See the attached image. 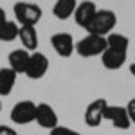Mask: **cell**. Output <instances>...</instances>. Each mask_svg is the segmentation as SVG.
I'll return each mask as SVG.
<instances>
[{
    "mask_svg": "<svg viewBox=\"0 0 135 135\" xmlns=\"http://www.w3.org/2000/svg\"><path fill=\"white\" fill-rule=\"evenodd\" d=\"M115 25H117V16H115L114 11L97 9L94 20L90 22V25L86 27V31H88V34H95V36L106 38L108 34H112Z\"/></svg>",
    "mask_w": 135,
    "mask_h": 135,
    "instance_id": "1",
    "label": "cell"
},
{
    "mask_svg": "<svg viewBox=\"0 0 135 135\" xmlns=\"http://www.w3.org/2000/svg\"><path fill=\"white\" fill-rule=\"evenodd\" d=\"M13 11L20 27H34L42 18V7L31 2H16Z\"/></svg>",
    "mask_w": 135,
    "mask_h": 135,
    "instance_id": "2",
    "label": "cell"
},
{
    "mask_svg": "<svg viewBox=\"0 0 135 135\" xmlns=\"http://www.w3.org/2000/svg\"><path fill=\"white\" fill-rule=\"evenodd\" d=\"M106 51V38L95 36V34H86L76 43V52L81 58H92V56H101Z\"/></svg>",
    "mask_w": 135,
    "mask_h": 135,
    "instance_id": "3",
    "label": "cell"
},
{
    "mask_svg": "<svg viewBox=\"0 0 135 135\" xmlns=\"http://www.w3.org/2000/svg\"><path fill=\"white\" fill-rule=\"evenodd\" d=\"M11 121L15 124H29L36 121V104L32 101H18L11 108Z\"/></svg>",
    "mask_w": 135,
    "mask_h": 135,
    "instance_id": "4",
    "label": "cell"
},
{
    "mask_svg": "<svg viewBox=\"0 0 135 135\" xmlns=\"http://www.w3.org/2000/svg\"><path fill=\"white\" fill-rule=\"evenodd\" d=\"M49 70V60L43 52H32L29 58V65L25 69V76L29 79H42Z\"/></svg>",
    "mask_w": 135,
    "mask_h": 135,
    "instance_id": "5",
    "label": "cell"
},
{
    "mask_svg": "<svg viewBox=\"0 0 135 135\" xmlns=\"http://www.w3.org/2000/svg\"><path fill=\"white\" fill-rule=\"evenodd\" d=\"M106 99L99 97V99H94L92 103L86 106L85 110V124L90 126V128H97L101 124V121L104 119V110H106Z\"/></svg>",
    "mask_w": 135,
    "mask_h": 135,
    "instance_id": "6",
    "label": "cell"
},
{
    "mask_svg": "<svg viewBox=\"0 0 135 135\" xmlns=\"http://www.w3.org/2000/svg\"><path fill=\"white\" fill-rule=\"evenodd\" d=\"M51 45L56 51V54H60L61 58H69L76 51V42H74L72 34H69V32H56V34H52Z\"/></svg>",
    "mask_w": 135,
    "mask_h": 135,
    "instance_id": "7",
    "label": "cell"
},
{
    "mask_svg": "<svg viewBox=\"0 0 135 135\" xmlns=\"http://www.w3.org/2000/svg\"><path fill=\"white\" fill-rule=\"evenodd\" d=\"M40 128L45 130H52L58 126V114L49 103H40L36 104V121Z\"/></svg>",
    "mask_w": 135,
    "mask_h": 135,
    "instance_id": "8",
    "label": "cell"
},
{
    "mask_svg": "<svg viewBox=\"0 0 135 135\" xmlns=\"http://www.w3.org/2000/svg\"><path fill=\"white\" fill-rule=\"evenodd\" d=\"M104 119L110 121L115 128L119 130H128L130 128V117H128V112H126V106H106L104 110Z\"/></svg>",
    "mask_w": 135,
    "mask_h": 135,
    "instance_id": "9",
    "label": "cell"
},
{
    "mask_svg": "<svg viewBox=\"0 0 135 135\" xmlns=\"http://www.w3.org/2000/svg\"><path fill=\"white\" fill-rule=\"evenodd\" d=\"M126 60H128L126 51H117V49H110V47H106V51L101 54V63L108 70H119L126 63Z\"/></svg>",
    "mask_w": 135,
    "mask_h": 135,
    "instance_id": "10",
    "label": "cell"
},
{
    "mask_svg": "<svg viewBox=\"0 0 135 135\" xmlns=\"http://www.w3.org/2000/svg\"><path fill=\"white\" fill-rule=\"evenodd\" d=\"M95 13H97V6L94 2H79L76 11H74V20L79 27L86 29L90 25V22L94 20Z\"/></svg>",
    "mask_w": 135,
    "mask_h": 135,
    "instance_id": "11",
    "label": "cell"
},
{
    "mask_svg": "<svg viewBox=\"0 0 135 135\" xmlns=\"http://www.w3.org/2000/svg\"><path fill=\"white\" fill-rule=\"evenodd\" d=\"M29 58H31V54L25 49H15V51H11L9 56H7L9 69L16 74H25V69L29 65Z\"/></svg>",
    "mask_w": 135,
    "mask_h": 135,
    "instance_id": "12",
    "label": "cell"
},
{
    "mask_svg": "<svg viewBox=\"0 0 135 135\" xmlns=\"http://www.w3.org/2000/svg\"><path fill=\"white\" fill-rule=\"evenodd\" d=\"M78 7L76 0H58L52 6V15L58 20H69L70 16H74V11Z\"/></svg>",
    "mask_w": 135,
    "mask_h": 135,
    "instance_id": "13",
    "label": "cell"
},
{
    "mask_svg": "<svg viewBox=\"0 0 135 135\" xmlns=\"http://www.w3.org/2000/svg\"><path fill=\"white\" fill-rule=\"evenodd\" d=\"M18 38H20L23 49L29 52H36V47H38V32L34 27H20V32H18Z\"/></svg>",
    "mask_w": 135,
    "mask_h": 135,
    "instance_id": "14",
    "label": "cell"
},
{
    "mask_svg": "<svg viewBox=\"0 0 135 135\" xmlns=\"http://www.w3.org/2000/svg\"><path fill=\"white\" fill-rule=\"evenodd\" d=\"M15 83H16V72H13L9 67L0 69V97L9 95Z\"/></svg>",
    "mask_w": 135,
    "mask_h": 135,
    "instance_id": "15",
    "label": "cell"
},
{
    "mask_svg": "<svg viewBox=\"0 0 135 135\" xmlns=\"http://www.w3.org/2000/svg\"><path fill=\"white\" fill-rule=\"evenodd\" d=\"M20 32V25L16 22L7 20L4 25H0V42H13L18 38Z\"/></svg>",
    "mask_w": 135,
    "mask_h": 135,
    "instance_id": "16",
    "label": "cell"
},
{
    "mask_svg": "<svg viewBox=\"0 0 135 135\" xmlns=\"http://www.w3.org/2000/svg\"><path fill=\"white\" fill-rule=\"evenodd\" d=\"M106 47L110 49H117V51H126L128 52V47H130V40L124 34H119V32H112L106 36Z\"/></svg>",
    "mask_w": 135,
    "mask_h": 135,
    "instance_id": "17",
    "label": "cell"
},
{
    "mask_svg": "<svg viewBox=\"0 0 135 135\" xmlns=\"http://www.w3.org/2000/svg\"><path fill=\"white\" fill-rule=\"evenodd\" d=\"M49 135H81V133L76 132V130H72V128H69V126L58 124L56 128H52L51 132H49Z\"/></svg>",
    "mask_w": 135,
    "mask_h": 135,
    "instance_id": "18",
    "label": "cell"
},
{
    "mask_svg": "<svg viewBox=\"0 0 135 135\" xmlns=\"http://www.w3.org/2000/svg\"><path fill=\"white\" fill-rule=\"evenodd\" d=\"M126 112H128V117H130V123H135V97L128 101V104H126Z\"/></svg>",
    "mask_w": 135,
    "mask_h": 135,
    "instance_id": "19",
    "label": "cell"
},
{
    "mask_svg": "<svg viewBox=\"0 0 135 135\" xmlns=\"http://www.w3.org/2000/svg\"><path fill=\"white\" fill-rule=\"evenodd\" d=\"M0 135H18L15 132V128H11L7 124H0Z\"/></svg>",
    "mask_w": 135,
    "mask_h": 135,
    "instance_id": "20",
    "label": "cell"
},
{
    "mask_svg": "<svg viewBox=\"0 0 135 135\" xmlns=\"http://www.w3.org/2000/svg\"><path fill=\"white\" fill-rule=\"evenodd\" d=\"M7 22V15H6V9L4 7H0V25H4Z\"/></svg>",
    "mask_w": 135,
    "mask_h": 135,
    "instance_id": "21",
    "label": "cell"
},
{
    "mask_svg": "<svg viewBox=\"0 0 135 135\" xmlns=\"http://www.w3.org/2000/svg\"><path fill=\"white\" fill-rule=\"evenodd\" d=\"M130 72L133 74V78H135V63H132V65H130Z\"/></svg>",
    "mask_w": 135,
    "mask_h": 135,
    "instance_id": "22",
    "label": "cell"
},
{
    "mask_svg": "<svg viewBox=\"0 0 135 135\" xmlns=\"http://www.w3.org/2000/svg\"><path fill=\"white\" fill-rule=\"evenodd\" d=\"M0 112H2V97H0Z\"/></svg>",
    "mask_w": 135,
    "mask_h": 135,
    "instance_id": "23",
    "label": "cell"
}]
</instances>
